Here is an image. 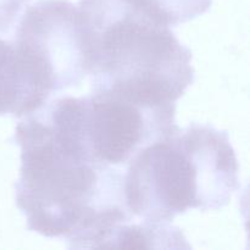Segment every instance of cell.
I'll use <instances>...</instances> for the list:
<instances>
[{"instance_id": "1", "label": "cell", "mask_w": 250, "mask_h": 250, "mask_svg": "<svg viewBox=\"0 0 250 250\" xmlns=\"http://www.w3.org/2000/svg\"><path fill=\"white\" fill-rule=\"evenodd\" d=\"M21 149L16 204L27 229L67 238L70 249H94L117 224L131 220L121 168L93 160L75 127L43 105L19 122Z\"/></svg>"}, {"instance_id": "8", "label": "cell", "mask_w": 250, "mask_h": 250, "mask_svg": "<svg viewBox=\"0 0 250 250\" xmlns=\"http://www.w3.org/2000/svg\"><path fill=\"white\" fill-rule=\"evenodd\" d=\"M28 0H0V33H7L21 16Z\"/></svg>"}, {"instance_id": "5", "label": "cell", "mask_w": 250, "mask_h": 250, "mask_svg": "<svg viewBox=\"0 0 250 250\" xmlns=\"http://www.w3.org/2000/svg\"><path fill=\"white\" fill-rule=\"evenodd\" d=\"M81 134L97 163L122 167L149 144L172 136L176 107H146L92 93L77 98Z\"/></svg>"}, {"instance_id": "2", "label": "cell", "mask_w": 250, "mask_h": 250, "mask_svg": "<svg viewBox=\"0 0 250 250\" xmlns=\"http://www.w3.org/2000/svg\"><path fill=\"white\" fill-rule=\"evenodd\" d=\"M92 93L176 107L194 82L192 51L134 0H80Z\"/></svg>"}, {"instance_id": "3", "label": "cell", "mask_w": 250, "mask_h": 250, "mask_svg": "<svg viewBox=\"0 0 250 250\" xmlns=\"http://www.w3.org/2000/svg\"><path fill=\"white\" fill-rule=\"evenodd\" d=\"M239 166L229 134L190 124L149 144L127 165L124 197L139 220L172 222L189 209L226 207L239 188Z\"/></svg>"}, {"instance_id": "4", "label": "cell", "mask_w": 250, "mask_h": 250, "mask_svg": "<svg viewBox=\"0 0 250 250\" xmlns=\"http://www.w3.org/2000/svg\"><path fill=\"white\" fill-rule=\"evenodd\" d=\"M14 43L50 97L78 87L89 75L80 12L68 0H37L29 5Z\"/></svg>"}, {"instance_id": "7", "label": "cell", "mask_w": 250, "mask_h": 250, "mask_svg": "<svg viewBox=\"0 0 250 250\" xmlns=\"http://www.w3.org/2000/svg\"><path fill=\"white\" fill-rule=\"evenodd\" d=\"M156 23L176 27L202 16L210 9L212 0H134Z\"/></svg>"}, {"instance_id": "6", "label": "cell", "mask_w": 250, "mask_h": 250, "mask_svg": "<svg viewBox=\"0 0 250 250\" xmlns=\"http://www.w3.org/2000/svg\"><path fill=\"white\" fill-rule=\"evenodd\" d=\"M49 99L50 95L14 42L0 38V116H27Z\"/></svg>"}]
</instances>
